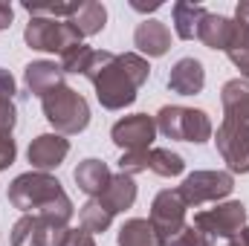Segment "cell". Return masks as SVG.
I'll use <instances>...</instances> for the list:
<instances>
[{
    "label": "cell",
    "instance_id": "obj_1",
    "mask_svg": "<svg viewBox=\"0 0 249 246\" xmlns=\"http://www.w3.org/2000/svg\"><path fill=\"white\" fill-rule=\"evenodd\" d=\"M151 64L139 53H107L96 50L84 78L96 87V99L105 110H124L136 102V90L148 81Z\"/></svg>",
    "mask_w": 249,
    "mask_h": 246
},
{
    "label": "cell",
    "instance_id": "obj_2",
    "mask_svg": "<svg viewBox=\"0 0 249 246\" xmlns=\"http://www.w3.org/2000/svg\"><path fill=\"white\" fill-rule=\"evenodd\" d=\"M9 203L15 209H20L23 214H41L58 226H67L75 211L61 183L44 171H26V174L15 177L9 185Z\"/></svg>",
    "mask_w": 249,
    "mask_h": 246
},
{
    "label": "cell",
    "instance_id": "obj_3",
    "mask_svg": "<svg viewBox=\"0 0 249 246\" xmlns=\"http://www.w3.org/2000/svg\"><path fill=\"white\" fill-rule=\"evenodd\" d=\"M41 110H44L47 122L55 127V133H61V136H75V133L87 130V124H90L87 99L67 84L41 99Z\"/></svg>",
    "mask_w": 249,
    "mask_h": 246
},
{
    "label": "cell",
    "instance_id": "obj_4",
    "mask_svg": "<svg viewBox=\"0 0 249 246\" xmlns=\"http://www.w3.org/2000/svg\"><path fill=\"white\" fill-rule=\"evenodd\" d=\"M157 130L168 139L177 142H191V145H203L212 139L214 127L206 110H194V107H180V105H165L160 107V113L154 116Z\"/></svg>",
    "mask_w": 249,
    "mask_h": 246
},
{
    "label": "cell",
    "instance_id": "obj_5",
    "mask_svg": "<svg viewBox=\"0 0 249 246\" xmlns=\"http://www.w3.org/2000/svg\"><path fill=\"white\" fill-rule=\"evenodd\" d=\"M23 41L29 50L38 53H58L81 44V32L70 20H53V18H29L23 29Z\"/></svg>",
    "mask_w": 249,
    "mask_h": 246
},
{
    "label": "cell",
    "instance_id": "obj_6",
    "mask_svg": "<svg viewBox=\"0 0 249 246\" xmlns=\"http://www.w3.org/2000/svg\"><path fill=\"white\" fill-rule=\"evenodd\" d=\"M235 188V177L229 171H194L188 174L183 185H180V194L186 200V206L191 209H200L203 203H220L232 194Z\"/></svg>",
    "mask_w": 249,
    "mask_h": 246
},
{
    "label": "cell",
    "instance_id": "obj_7",
    "mask_svg": "<svg viewBox=\"0 0 249 246\" xmlns=\"http://www.w3.org/2000/svg\"><path fill=\"white\" fill-rule=\"evenodd\" d=\"M194 226L200 232H206L212 241H217V238H229L232 241L247 226V206L241 200L214 203V209H206V211L194 214Z\"/></svg>",
    "mask_w": 249,
    "mask_h": 246
},
{
    "label": "cell",
    "instance_id": "obj_8",
    "mask_svg": "<svg viewBox=\"0 0 249 246\" xmlns=\"http://www.w3.org/2000/svg\"><path fill=\"white\" fill-rule=\"evenodd\" d=\"M214 145L232 174H249V122L223 119L214 133Z\"/></svg>",
    "mask_w": 249,
    "mask_h": 246
},
{
    "label": "cell",
    "instance_id": "obj_9",
    "mask_svg": "<svg viewBox=\"0 0 249 246\" xmlns=\"http://www.w3.org/2000/svg\"><path fill=\"white\" fill-rule=\"evenodd\" d=\"M186 200L180 194V188H162L154 203H151V226L160 238V244H165L171 235H177L186 226Z\"/></svg>",
    "mask_w": 249,
    "mask_h": 246
},
{
    "label": "cell",
    "instance_id": "obj_10",
    "mask_svg": "<svg viewBox=\"0 0 249 246\" xmlns=\"http://www.w3.org/2000/svg\"><path fill=\"white\" fill-rule=\"evenodd\" d=\"M70 226H58L41 214H23L12 226V246H64Z\"/></svg>",
    "mask_w": 249,
    "mask_h": 246
},
{
    "label": "cell",
    "instance_id": "obj_11",
    "mask_svg": "<svg viewBox=\"0 0 249 246\" xmlns=\"http://www.w3.org/2000/svg\"><path fill=\"white\" fill-rule=\"evenodd\" d=\"M110 139L122 148L124 154L130 151H151L154 139H157V122L148 113H133L124 116L110 127Z\"/></svg>",
    "mask_w": 249,
    "mask_h": 246
},
{
    "label": "cell",
    "instance_id": "obj_12",
    "mask_svg": "<svg viewBox=\"0 0 249 246\" xmlns=\"http://www.w3.org/2000/svg\"><path fill=\"white\" fill-rule=\"evenodd\" d=\"M70 154V139L61 133H41L29 142V151H26V159L32 162L35 171H44L50 174L53 168H58Z\"/></svg>",
    "mask_w": 249,
    "mask_h": 246
},
{
    "label": "cell",
    "instance_id": "obj_13",
    "mask_svg": "<svg viewBox=\"0 0 249 246\" xmlns=\"http://www.w3.org/2000/svg\"><path fill=\"white\" fill-rule=\"evenodd\" d=\"M133 47L142 58H162L171 50V29L162 20H142L133 32Z\"/></svg>",
    "mask_w": 249,
    "mask_h": 246
},
{
    "label": "cell",
    "instance_id": "obj_14",
    "mask_svg": "<svg viewBox=\"0 0 249 246\" xmlns=\"http://www.w3.org/2000/svg\"><path fill=\"white\" fill-rule=\"evenodd\" d=\"M206 87V70L197 58H180L168 72V90L177 96H197Z\"/></svg>",
    "mask_w": 249,
    "mask_h": 246
},
{
    "label": "cell",
    "instance_id": "obj_15",
    "mask_svg": "<svg viewBox=\"0 0 249 246\" xmlns=\"http://www.w3.org/2000/svg\"><path fill=\"white\" fill-rule=\"evenodd\" d=\"M23 84H26V90L32 96L44 99L53 90L64 87V72L55 61H32V64H26V70H23Z\"/></svg>",
    "mask_w": 249,
    "mask_h": 246
},
{
    "label": "cell",
    "instance_id": "obj_16",
    "mask_svg": "<svg viewBox=\"0 0 249 246\" xmlns=\"http://www.w3.org/2000/svg\"><path fill=\"white\" fill-rule=\"evenodd\" d=\"M220 105H223V119L249 122V81L232 78L220 90Z\"/></svg>",
    "mask_w": 249,
    "mask_h": 246
},
{
    "label": "cell",
    "instance_id": "obj_17",
    "mask_svg": "<svg viewBox=\"0 0 249 246\" xmlns=\"http://www.w3.org/2000/svg\"><path fill=\"white\" fill-rule=\"evenodd\" d=\"M75 183L78 188L87 194V197H102L105 194V188L110 185V168H107V162H102V159H84V162H78V168H75Z\"/></svg>",
    "mask_w": 249,
    "mask_h": 246
},
{
    "label": "cell",
    "instance_id": "obj_18",
    "mask_svg": "<svg viewBox=\"0 0 249 246\" xmlns=\"http://www.w3.org/2000/svg\"><path fill=\"white\" fill-rule=\"evenodd\" d=\"M232 32H235V20L232 18H226V15H206L203 18V23H200V35H197V41H203L209 50H229V44H232Z\"/></svg>",
    "mask_w": 249,
    "mask_h": 246
},
{
    "label": "cell",
    "instance_id": "obj_19",
    "mask_svg": "<svg viewBox=\"0 0 249 246\" xmlns=\"http://www.w3.org/2000/svg\"><path fill=\"white\" fill-rule=\"evenodd\" d=\"M206 15H209V12H206L200 3H188V0L174 3L171 18H174V32H177V38L194 41V38L200 35V23H203Z\"/></svg>",
    "mask_w": 249,
    "mask_h": 246
},
{
    "label": "cell",
    "instance_id": "obj_20",
    "mask_svg": "<svg viewBox=\"0 0 249 246\" xmlns=\"http://www.w3.org/2000/svg\"><path fill=\"white\" fill-rule=\"evenodd\" d=\"M99 200H102L105 209L113 211V214L130 209V206L136 203V183H133V177H127V174H113V177H110V185L105 188V194H102Z\"/></svg>",
    "mask_w": 249,
    "mask_h": 246
},
{
    "label": "cell",
    "instance_id": "obj_21",
    "mask_svg": "<svg viewBox=\"0 0 249 246\" xmlns=\"http://www.w3.org/2000/svg\"><path fill=\"white\" fill-rule=\"evenodd\" d=\"M70 23L81 32V38H90V35H99L107 23V9L96 0H84L78 6V12L70 18Z\"/></svg>",
    "mask_w": 249,
    "mask_h": 246
},
{
    "label": "cell",
    "instance_id": "obj_22",
    "mask_svg": "<svg viewBox=\"0 0 249 246\" xmlns=\"http://www.w3.org/2000/svg\"><path fill=\"white\" fill-rule=\"evenodd\" d=\"M119 246H162L151 220H142V217H130L124 220L122 229H119V238H116Z\"/></svg>",
    "mask_w": 249,
    "mask_h": 246
},
{
    "label": "cell",
    "instance_id": "obj_23",
    "mask_svg": "<svg viewBox=\"0 0 249 246\" xmlns=\"http://www.w3.org/2000/svg\"><path fill=\"white\" fill-rule=\"evenodd\" d=\"M148 171L157 177H180L186 171V159L171 148H151L148 151Z\"/></svg>",
    "mask_w": 249,
    "mask_h": 246
},
{
    "label": "cell",
    "instance_id": "obj_24",
    "mask_svg": "<svg viewBox=\"0 0 249 246\" xmlns=\"http://www.w3.org/2000/svg\"><path fill=\"white\" fill-rule=\"evenodd\" d=\"M81 229L90 232V235H99V232H107L110 223H113V211L105 209V203L99 197H90L84 206H81Z\"/></svg>",
    "mask_w": 249,
    "mask_h": 246
},
{
    "label": "cell",
    "instance_id": "obj_25",
    "mask_svg": "<svg viewBox=\"0 0 249 246\" xmlns=\"http://www.w3.org/2000/svg\"><path fill=\"white\" fill-rule=\"evenodd\" d=\"M93 47H87V44H75V47H70V50H64L61 53V61H58V67H61L64 75H84L87 72V67H90V61H93Z\"/></svg>",
    "mask_w": 249,
    "mask_h": 246
},
{
    "label": "cell",
    "instance_id": "obj_26",
    "mask_svg": "<svg viewBox=\"0 0 249 246\" xmlns=\"http://www.w3.org/2000/svg\"><path fill=\"white\" fill-rule=\"evenodd\" d=\"M162 246H214V241L206 232H200L194 223H186L177 235H171Z\"/></svg>",
    "mask_w": 249,
    "mask_h": 246
},
{
    "label": "cell",
    "instance_id": "obj_27",
    "mask_svg": "<svg viewBox=\"0 0 249 246\" xmlns=\"http://www.w3.org/2000/svg\"><path fill=\"white\" fill-rule=\"evenodd\" d=\"M148 171V151H130V154H122L119 159V174H127V177H136Z\"/></svg>",
    "mask_w": 249,
    "mask_h": 246
},
{
    "label": "cell",
    "instance_id": "obj_28",
    "mask_svg": "<svg viewBox=\"0 0 249 246\" xmlns=\"http://www.w3.org/2000/svg\"><path fill=\"white\" fill-rule=\"evenodd\" d=\"M18 157V145L12 139V133H0V171H6Z\"/></svg>",
    "mask_w": 249,
    "mask_h": 246
},
{
    "label": "cell",
    "instance_id": "obj_29",
    "mask_svg": "<svg viewBox=\"0 0 249 246\" xmlns=\"http://www.w3.org/2000/svg\"><path fill=\"white\" fill-rule=\"evenodd\" d=\"M15 124H18V107H15V102L0 105V133H12Z\"/></svg>",
    "mask_w": 249,
    "mask_h": 246
},
{
    "label": "cell",
    "instance_id": "obj_30",
    "mask_svg": "<svg viewBox=\"0 0 249 246\" xmlns=\"http://www.w3.org/2000/svg\"><path fill=\"white\" fill-rule=\"evenodd\" d=\"M15 93H18V84H15V78H12V72L0 67V105L15 102Z\"/></svg>",
    "mask_w": 249,
    "mask_h": 246
},
{
    "label": "cell",
    "instance_id": "obj_31",
    "mask_svg": "<svg viewBox=\"0 0 249 246\" xmlns=\"http://www.w3.org/2000/svg\"><path fill=\"white\" fill-rule=\"evenodd\" d=\"M226 55H229V61L241 70L244 81H249V47H244V50H232V53H226Z\"/></svg>",
    "mask_w": 249,
    "mask_h": 246
},
{
    "label": "cell",
    "instance_id": "obj_32",
    "mask_svg": "<svg viewBox=\"0 0 249 246\" xmlns=\"http://www.w3.org/2000/svg\"><path fill=\"white\" fill-rule=\"evenodd\" d=\"M64 246H96V241H93V235H90V232H84V229H70L67 244H64Z\"/></svg>",
    "mask_w": 249,
    "mask_h": 246
},
{
    "label": "cell",
    "instance_id": "obj_33",
    "mask_svg": "<svg viewBox=\"0 0 249 246\" xmlns=\"http://www.w3.org/2000/svg\"><path fill=\"white\" fill-rule=\"evenodd\" d=\"M12 18H15V12H12V6H9V3H0V32L12 26Z\"/></svg>",
    "mask_w": 249,
    "mask_h": 246
},
{
    "label": "cell",
    "instance_id": "obj_34",
    "mask_svg": "<svg viewBox=\"0 0 249 246\" xmlns=\"http://www.w3.org/2000/svg\"><path fill=\"white\" fill-rule=\"evenodd\" d=\"M235 20L244 23V26H249V0L238 3V9H235Z\"/></svg>",
    "mask_w": 249,
    "mask_h": 246
},
{
    "label": "cell",
    "instance_id": "obj_35",
    "mask_svg": "<svg viewBox=\"0 0 249 246\" xmlns=\"http://www.w3.org/2000/svg\"><path fill=\"white\" fill-rule=\"evenodd\" d=\"M226 246H249V226H244V229H241V232H238Z\"/></svg>",
    "mask_w": 249,
    "mask_h": 246
}]
</instances>
